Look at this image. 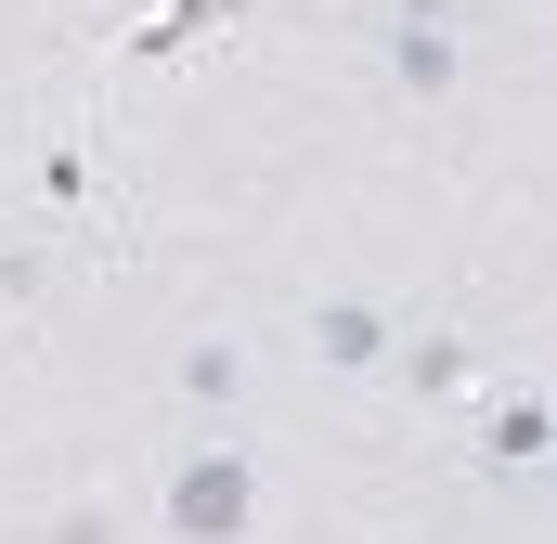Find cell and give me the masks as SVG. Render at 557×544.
Here are the masks:
<instances>
[{
	"label": "cell",
	"mask_w": 557,
	"mask_h": 544,
	"mask_svg": "<svg viewBox=\"0 0 557 544\" xmlns=\"http://www.w3.org/2000/svg\"><path fill=\"white\" fill-rule=\"evenodd\" d=\"M156 532L169 544H260V454L247 441H182L169 480H156Z\"/></svg>",
	"instance_id": "obj_1"
},
{
	"label": "cell",
	"mask_w": 557,
	"mask_h": 544,
	"mask_svg": "<svg viewBox=\"0 0 557 544\" xmlns=\"http://www.w3.org/2000/svg\"><path fill=\"white\" fill-rule=\"evenodd\" d=\"M389 376H403L416 403H454V390H467V337H454V324H428V337L389 350Z\"/></svg>",
	"instance_id": "obj_6"
},
{
	"label": "cell",
	"mask_w": 557,
	"mask_h": 544,
	"mask_svg": "<svg viewBox=\"0 0 557 544\" xmlns=\"http://www.w3.org/2000/svg\"><path fill=\"white\" fill-rule=\"evenodd\" d=\"M467 454H480V480H545L557 467V390H506L467 428Z\"/></svg>",
	"instance_id": "obj_2"
},
{
	"label": "cell",
	"mask_w": 557,
	"mask_h": 544,
	"mask_svg": "<svg viewBox=\"0 0 557 544\" xmlns=\"http://www.w3.org/2000/svg\"><path fill=\"white\" fill-rule=\"evenodd\" d=\"M39 544H131V532H117L104 493H78V506H52V532H39Z\"/></svg>",
	"instance_id": "obj_7"
},
{
	"label": "cell",
	"mask_w": 557,
	"mask_h": 544,
	"mask_svg": "<svg viewBox=\"0 0 557 544\" xmlns=\"http://www.w3.org/2000/svg\"><path fill=\"white\" fill-rule=\"evenodd\" d=\"M311 350H324V376H389L403 324H389L376 298H311Z\"/></svg>",
	"instance_id": "obj_4"
},
{
	"label": "cell",
	"mask_w": 557,
	"mask_h": 544,
	"mask_svg": "<svg viewBox=\"0 0 557 544\" xmlns=\"http://www.w3.org/2000/svg\"><path fill=\"white\" fill-rule=\"evenodd\" d=\"M169 376H182V403H195V415H234V403H247V376H260V363H247V337H195V350H182Z\"/></svg>",
	"instance_id": "obj_5"
},
{
	"label": "cell",
	"mask_w": 557,
	"mask_h": 544,
	"mask_svg": "<svg viewBox=\"0 0 557 544\" xmlns=\"http://www.w3.org/2000/svg\"><path fill=\"white\" fill-rule=\"evenodd\" d=\"M39 285H52V260H39V247H13V234H0V311H13V298H39Z\"/></svg>",
	"instance_id": "obj_8"
},
{
	"label": "cell",
	"mask_w": 557,
	"mask_h": 544,
	"mask_svg": "<svg viewBox=\"0 0 557 544\" xmlns=\"http://www.w3.org/2000/svg\"><path fill=\"white\" fill-rule=\"evenodd\" d=\"M389 91H403V104H454V91H467L454 13H389Z\"/></svg>",
	"instance_id": "obj_3"
}]
</instances>
